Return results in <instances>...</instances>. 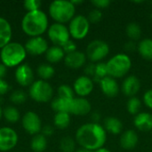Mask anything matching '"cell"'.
<instances>
[{"label":"cell","mask_w":152,"mask_h":152,"mask_svg":"<svg viewBox=\"0 0 152 152\" xmlns=\"http://www.w3.org/2000/svg\"><path fill=\"white\" fill-rule=\"evenodd\" d=\"M9 90V85L3 78H0V95H4Z\"/></svg>","instance_id":"7bdbcfd3"},{"label":"cell","mask_w":152,"mask_h":152,"mask_svg":"<svg viewBox=\"0 0 152 152\" xmlns=\"http://www.w3.org/2000/svg\"><path fill=\"white\" fill-rule=\"evenodd\" d=\"M75 148L76 143L71 137H64L60 142V149L62 152H74Z\"/></svg>","instance_id":"d6a6232c"},{"label":"cell","mask_w":152,"mask_h":152,"mask_svg":"<svg viewBox=\"0 0 152 152\" xmlns=\"http://www.w3.org/2000/svg\"><path fill=\"white\" fill-rule=\"evenodd\" d=\"M143 102L144 104L152 110V89H149L143 94Z\"/></svg>","instance_id":"60d3db41"},{"label":"cell","mask_w":152,"mask_h":152,"mask_svg":"<svg viewBox=\"0 0 152 152\" xmlns=\"http://www.w3.org/2000/svg\"><path fill=\"white\" fill-rule=\"evenodd\" d=\"M92 4L96 9L102 10V9L107 8L110 4V0H93Z\"/></svg>","instance_id":"f35d334b"},{"label":"cell","mask_w":152,"mask_h":152,"mask_svg":"<svg viewBox=\"0 0 152 152\" xmlns=\"http://www.w3.org/2000/svg\"><path fill=\"white\" fill-rule=\"evenodd\" d=\"M22 126L30 134H37L42 130V123L38 115L33 111H28L22 118Z\"/></svg>","instance_id":"8fae6325"},{"label":"cell","mask_w":152,"mask_h":152,"mask_svg":"<svg viewBox=\"0 0 152 152\" xmlns=\"http://www.w3.org/2000/svg\"><path fill=\"white\" fill-rule=\"evenodd\" d=\"M21 28L24 33L31 37H40L48 28L47 15L41 10L28 12L22 19Z\"/></svg>","instance_id":"7a4b0ae2"},{"label":"cell","mask_w":152,"mask_h":152,"mask_svg":"<svg viewBox=\"0 0 152 152\" xmlns=\"http://www.w3.org/2000/svg\"><path fill=\"white\" fill-rule=\"evenodd\" d=\"M134 126L142 132L152 130V114L149 112H139L134 119Z\"/></svg>","instance_id":"d6986e66"},{"label":"cell","mask_w":152,"mask_h":152,"mask_svg":"<svg viewBox=\"0 0 152 152\" xmlns=\"http://www.w3.org/2000/svg\"><path fill=\"white\" fill-rule=\"evenodd\" d=\"M62 49H63V51H64V53H65L66 54L71 53L77 51V45L75 44L74 41L69 40V41L62 46Z\"/></svg>","instance_id":"74e56055"},{"label":"cell","mask_w":152,"mask_h":152,"mask_svg":"<svg viewBox=\"0 0 152 152\" xmlns=\"http://www.w3.org/2000/svg\"><path fill=\"white\" fill-rule=\"evenodd\" d=\"M18 142L16 132L10 127L0 128V151H9Z\"/></svg>","instance_id":"30bf717a"},{"label":"cell","mask_w":152,"mask_h":152,"mask_svg":"<svg viewBox=\"0 0 152 152\" xmlns=\"http://www.w3.org/2000/svg\"><path fill=\"white\" fill-rule=\"evenodd\" d=\"M40 5H41L40 0H26L24 2V7L28 12L39 10Z\"/></svg>","instance_id":"8d00e7d4"},{"label":"cell","mask_w":152,"mask_h":152,"mask_svg":"<svg viewBox=\"0 0 152 152\" xmlns=\"http://www.w3.org/2000/svg\"><path fill=\"white\" fill-rule=\"evenodd\" d=\"M76 141L81 148L95 151L103 148L107 141V132L98 123H86L77 130Z\"/></svg>","instance_id":"6da1fadb"},{"label":"cell","mask_w":152,"mask_h":152,"mask_svg":"<svg viewBox=\"0 0 152 152\" xmlns=\"http://www.w3.org/2000/svg\"><path fill=\"white\" fill-rule=\"evenodd\" d=\"M3 115H4V118L10 123H16L20 119L19 110L16 108L12 107V106L5 108L3 111Z\"/></svg>","instance_id":"1f68e13d"},{"label":"cell","mask_w":152,"mask_h":152,"mask_svg":"<svg viewBox=\"0 0 152 152\" xmlns=\"http://www.w3.org/2000/svg\"><path fill=\"white\" fill-rule=\"evenodd\" d=\"M2 115H3V110H2V109H1V107H0V118H1V117H2Z\"/></svg>","instance_id":"f907efd6"},{"label":"cell","mask_w":152,"mask_h":152,"mask_svg":"<svg viewBox=\"0 0 152 152\" xmlns=\"http://www.w3.org/2000/svg\"><path fill=\"white\" fill-rule=\"evenodd\" d=\"M53 94V87L45 80H37L29 87V96L37 102H49Z\"/></svg>","instance_id":"8992f818"},{"label":"cell","mask_w":152,"mask_h":152,"mask_svg":"<svg viewBox=\"0 0 152 152\" xmlns=\"http://www.w3.org/2000/svg\"><path fill=\"white\" fill-rule=\"evenodd\" d=\"M27 52L25 47L17 42H10L4 47L2 48L0 57L2 63L5 67H15L20 66L24 61Z\"/></svg>","instance_id":"3957f363"},{"label":"cell","mask_w":152,"mask_h":152,"mask_svg":"<svg viewBox=\"0 0 152 152\" xmlns=\"http://www.w3.org/2000/svg\"><path fill=\"white\" fill-rule=\"evenodd\" d=\"M140 89H141V81L134 75L126 77L122 82L121 91L125 95L130 98L135 96V94L140 91Z\"/></svg>","instance_id":"5bb4252c"},{"label":"cell","mask_w":152,"mask_h":152,"mask_svg":"<svg viewBox=\"0 0 152 152\" xmlns=\"http://www.w3.org/2000/svg\"><path fill=\"white\" fill-rule=\"evenodd\" d=\"M48 37L49 39L54 44V45L62 47L69 39L70 34L69 31V28H67L64 24L61 23H53L48 28Z\"/></svg>","instance_id":"9c48e42d"},{"label":"cell","mask_w":152,"mask_h":152,"mask_svg":"<svg viewBox=\"0 0 152 152\" xmlns=\"http://www.w3.org/2000/svg\"><path fill=\"white\" fill-rule=\"evenodd\" d=\"M76 6L71 1L55 0L49 6L50 16L57 22L64 24L70 21L75 17Z\"/></svg>","instance_id":"277c9868"},{"label":"cell","mask_w":152,"mask_h":152,"mask_svg":"<svg viewBox=\"0 0 152 152\" xmlns=\"http://www.w3.org/2000/svg\"><path fill=\"white\" fill-rule=\"evenodd\" d=\"M42 134L45 136H51L53 134V128L51 126H45L42 128Z\"/></svg>","instance_id":"ee69618b"},{"label":"cell","mask_w":152,"mask_h":152,"mask_svg":"<svg viewBox=\"0 0 152 152\" xmlns=\"http://www.w3.org/2000/svg\"><path fill=\"white\" fill-rule=\"evenodd\" d=\"M126 32L130 40L136 41L142 36V28L136 22H130L126 28Z\"/></svg>","instance_id":"83f0119b"},{"label":"cell","mask_w":152,"mask_h":152,"mask_svg":"<svg viewBox=\"0 0 152 152\" xmlns=\"http://www.w3.org/2000/svg\"><path fill=\"white\" fill-rule=\"evenodd\" d=\"M12 38V28L7 20L0 17V48L10 43Z\"/></svg>","instance_id":"44dd1931"},{"label":"cell","mask_w":152,"mask_h":152,"mask_svg":"<svg viewBox=\"0 0 152 152\" xmlns=\"http://www.w3.org/2000/svg\"><path fill=\"white\" fill-rule=\"evenodd\" d=\"M26 99H27V94L22 90H16L10 96L11 102L15 104H21L26 101Z\"/></svg>","instance_id":"e575fe53"},{"label":"cell","mask_w":152,"mask_h":152,"mask_svg":"<svg viewBox=\"0 0 152 152\" xmlns=\"http://www.w3.org/2000/svg\"><path fill=\"white\" fill-rule=\"evenodd\" d=\"M92 105L90 102L83 97L74 98L72 100L69 113L76 116H86L91 111Z\"/></svg>","instance_id":"e0dca14e"},{"label":"cell","mask_w":152,"mask_h":152,"mask_svg":"<svg viewBox=\"0 0 152 152\" xmlns=\"http://www.w3.org/2000/svg\"><path fill=\"white\" fill-rule=\"evenodd\" d=\"M71 2H72V4H73L75 6H76V4H82V3H83L82 0H77H77H72Z\"/></svg>","instance_id":"c3c4849f"},{"label":"cell","mask_w":152,"mask_h":152,"mask_svg":"<svg viewBox=\"0 0 152 152\" xmlns=\"http://www.w3.org/2000/svg\"><path fill=\"white\" fill-rule=\"evenodd\" d=\"M25 50L32 55H40L48 50V43L42 37H30L25 44Z\"/></svg>","instance_id":"7c38bea8"},{"label":"cell","mask_w":152,"mask_h":152,"mask_svg":"<svg viewBox=\"0 0 152 152\" xmlns=\"http://www.w3.org/2000/svg\"><path fill=\"white\" fill-rule=\"evenodd\" d=\"M58 97L63 99H74V90L68 85H61L58 88Z\"/></svg>","instance_id":"836d02e7"},{"label":"cell","mask_w":152,"mask_h":152,"mask_svg":"<svg viewBox=\"0 0 152 152\" xmlns=\"http://www.w3.org/2000/svg\"><path fill=\"white\" fill-rule=\"evenodd\" d=\"M95 67H96V64H94V62H90V63L86 64L85 67V69H84L86 76H87L89 77H94L95 75Z\"/></svg>","instance_id":"ab89813d"},{"label":"cell","mask_w":152,"mask_h":152,"mask_svg":"<svg viewBox=\"0 0 152 152\" xmlns=\"http://www.w3.org/2000/svg\"><path fill=\"white\" fill-rule=\"evenodd\" d=\"M86 53L77 50L76 52L66 54L64 57V62L66 66L70 69H79L86 64Z\"/></svg>","instance_id":"ac0fdd59"},{"label":"cell","mask_w":152,"mask_h":152,"mask_svg":"<svg viewBox=\"0 0 152 152\" xmlns=\"http://www.w3.org/2000/svg\"><path fill=\"white\" fill-rule=\"evenodd\" d=\"M110 53V45L103 40L91 41L86 49V55L92 62H101Z\"/></svg>","instance_id":"52a82bcc"},{"label":"cell","mask_w":152,"mask_h":152,"mask_svg":"<svg viewBox=\"0 0 152 152\" xmlns=\"http://www.w3.org/2000/svg\"><path fill=\"white\" fill-rule=\"evenodd\" d=\"M34 73L32 69L28 64H20L15 71V78L19 85L28 86L32 85Z\"/></svg>","instance_id":"9a60e30c"},{"label":"cell","mask_w":152,"mask_h":152,"mask_svg":"<svg viewBox=\"0 0 152 152\" xmlns=\"http://www.w3.org/2000/svg\"><path fill=\"white\" fill-rule=\"evenodd\" d=\"M141 107H142V102L140 101V99L136 96H134V97H131L127 103H126V109H127V111L129 114L131 115H137L141 110Z\"/></svg>","instance_id":"4dcf8cb0"},{"label":"cell","mask_w":152,"mask_h":152,"mask_svg":"<svg viewBox=\"0 0 152 152\" xmlns=\"http://www.w3.org/2000/svg\"><path fill=\"white\" fill-rule=\"evenodd\" d=\"M31 149L35 152H43L47 147V140L43 134H37L33 137L31 143Z\"/></svg>","instance_id":"4316f807"},{"label":"cell","mask_w":152,"mask_h":152,"mask_svg":"<svg viewBox=\"0 0 152 152\" xmlns=\"http://www.w3.org/2000/svg\"><path fill=\"white\" fill-rule=\"evenodd\" d=\"M75 152H94V151H88V150H86V149L80 148V149L77 150Z\"/></svg>","instance_id":"681fc988"},{"label":"cell","mask_w":152,"mask_h":152,"mask_svg":"<svg viewBox=\"0 0 152 152\" xmlns=\"http://www.w3.org/2000/svg\"><path fill=\"white\" fill-rule=\"evenodd\" d=\"M90 29V22L87 17L84 15H76L70 21L69 25V31L70 37L74 39L81 40L84 39Z\"/></svg>","instance_id":"ba28073f"},{"label":"cell","mask_w":152,"mask_h":152,"mask_svg":"<svg viewBox=\"0 0 152 152\" xmlns=\"http://www.w3.org/2000/svg\"><path fill=\"white\" fill-rule=\"evenodd\" d=\"M94 152H111L110 150H108V149H106V148H101V149H99V150H97V151H95Z\"/></svg>","instance_id":"7dc6e473"},{"label":"cell","mask_w":152,"mask_h":152,"mask_svg":"<svg viewBox=\"0 0 152 152\" xmlns=\"http://www.w3.org/2000/svg\"><path fill=\"white\" fill-rule=\"evenodd\" d=\"M91 118H92L93 123H98V124H99V121H100L101 118H102L101 113H100L99 111H94V112L92 113Z\"/></svg>","instance_id":"f6af8a7d"},{"label":"cell","mask_w":152,"mask_h":152,"mask_svg":"<svg viewBox=\"0 0 152 152\" xmlns=\"http://www.w3.org/2000/svg\"><path fill=\"white\" fill-rule=\"evenodd\" d=\"M137 45L135 44V41H133V40H129L127 41L125 45H124V48L126 49V52H134L137 48Z\"/></svg>","instance_id":"b9f144b4"},{"label":"cell","mask_w":152,"mask_h":152,"mask_svg":"<svg viewBox=\"0 0 152 152\" xmlns=\"http://www.w3.org/2000/svg\"><path fill=\"white\" fill-rule=\"evenodd\" d=\"M139 137L134 130H126L121 134L120 137V146L126 151L134 149L138 144Z\"/></svg>","instance_id":"ffe728a7"},{"label":"cell","mask_w":152,"mask_h":152,"mask_svg":"<svg viewBox=\"0 0 152 152\" xmlns=\"http://www.w3.org/2000/svg\"><path fill=\"white\" fill-rule=\"evenodd\" d=\"M5 74H6V67L3 63H0V78L4 77Z\"/></svg>","instance_id":"bcb514c9"},{"label":"cell","mask_w":152,"mask_h":152,"mask_svg":"<svg viewBox=\"0 0 152 152\" xmlns=\"http://www.w3.org/2000/svg\"><path fill=\"white\" fill-rule=\"evenodd\" d=\"M108 76H109V74H108V68H107L106 62H98L95 67V75L92 78L93 81L100 83V81L102 78L108 77Z\"/></svg>","instance_id":"f1b7e54d"},{"label":"cell","mask_w":152,"mask_h":152,"mask_svg":"<svg viewBox=\"0 0 152 152\" xmlns=\"http://www.w3.org/2000/svg\"><path fill=\"white\" fill-rule=\"evenodd\" d=\"M54 126L59 129H65L70 124V116L67 112H57L53 118Z\"/></svg>","instance_id":"484cf974"},{"label":"cell","mask_w":152,"mask_h":152,"mask_svg":"<svg viewBox=\"0 0 152 152\" xmlns=\"http://www.w3.org/2000/svg\"><path fill=\"white\" fill-rule=\"evenodd\" d=\"M73 99H63L61 97H56L52 102V109L57 112H67L69 113L71 103Z\"/></svg>","instance_id":"603a6c76"},{"label":"cell","mask_w":152,"mask_h":152,"mask_svg":"<svg viewBox=\"0 0 152 152\" xmlns=\"http://www.w3.org/2000/svg\"><path fill=\"white\" fill-rule=\"evenodd\" d=\"M54 69L50 64H41L37 68V74L42 78V80H46L51 78L54 75Z\"/></svg>","instance_id":"f546056e"},{"label":"cell","mask_w":152,"mask_h":152,"mask_svg":"<svg viewBox=\"0 0 152 152\" xmlns=\"http://www.w3.org/2000/svg\"><path fill=\"white\" fill-rule=\"evenodd\" d=\"M99 85H100V88L104 95H106L110 98H113L118 94L119 86L115 78L108 76V77L102 78L100 81Z\"/></svg>","instance_id":"2e32d148"},{"label":"cell","mask_w":152,"mask_h":152,"mask_svg":"<svg viewBox=\"0 0 152 152\" xmlns=\"http://www.w3.org/2000/svg\"><path fill=\"white\" fill-rule=\"evenodd\" d=\"M103 127L106 132H109L112 134H119L123 130V124L118 118L108 117L104 119Z\"/></svg>","instance_id":"7402d4cb"},{"label":"cell","mask_w":152,"mask_h":152,"mask_svg":"<svg viewBox=\"0 0 152 152\" xmlns=\"http://www.w3.org/2000/svg\"><path fill=\"white\" fill-rule=\"evenodd\" d=\"M87 19L90 23H98L102 19V12L101 10L94 8L90 11V12L88 13Z\"/></svg>","instance_id":"d590c367"},{"label":"cell","mask_w":152,"mask_h":152,"mask_svg":"<svg viewBox=\"0 0 152 152\" xmlns=\"http://www.w3.org/2000/svg\"><path fill=\"white\" fill-rule=\"evenodd\" d=\"M108 74L113 78L125 77L132 68V61L126 53H118L112 56L107 62Z\"/></svg>","instance_id":"5b68a950"},{"label":"cell","mask_w":152,"mask_h":152,"mask_svg":"<svg viewBox=\"0 0 152 152\" xmlns=\"http://www.w3.org/2000/svg\"><path fill=\"white\" fill-rule=\"evenodd\" d=\"M46 60L51 63H56L64 59L65 53L61 46L53 45L52 47H49L47 52L45 53Z\"/></svg>","instance_id":"cb8c5ba5"},{"label":"cell","mask_w":152,"mask_h":152,"mask_svg":"<svg viewBox=\"0 0 152 152\" xmlns=\"http://www.w3.org/2000/svg\"><path fill=\"white\" fill-rule=\"evenodd\" d=\"M140 55L145 60H152V39L144 38L140 41L137 46Z\"/></svg>","instance_id":"d4e9b609"},{"label":"cell","mask_w":152,"mask_h":152,"mask_svg":"<svg viewBox=\"0 0 152 152\" xmlns=\"http://www.w3.org/2000/svg\"><path fill=\"white\" fill-rule=\"evenodd\" d=\"M74 92L80 97L85 98L86 96L91 94L94 90V81L91 77L87 76L78 77L73 85Z\"/></svg>","instance_id":"4fadbf2b"}]
</instances>
